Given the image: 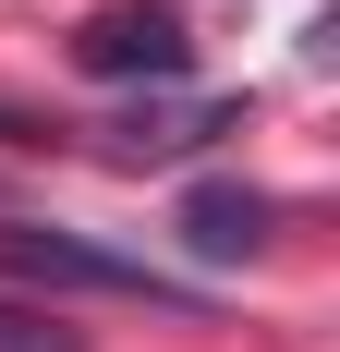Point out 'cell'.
I'll list each match as a JSON object with an SVG mask.
<instances>
[{"mask_svg":"<svg viewBox=\"0 0 340 352\" xmlns=\"http://www.w3.org/2000/svg\"><path fill=\"white\" fill-rule=\"evenodd\" d=\"M0 267L36 292H122V304H182V292L146 267V255H109L85 231H36V219H0Z\"/></svg>","mask_w":340,"mask_h":352,"instance_id":"obj_1","label":"cell"},{"mask_svg":"<svg viewBox=\"0 0 340 352\" xmlns=\"http://www.w3.org/2000/svg\"><path fill=\"white\" fill-rule=\"evenodd\" d=\"M170 231H182V255L231 267V255H255V243H268V195H243V182H195Z\"/></svg>","mask_w":340,"mask_h":352,"instance_id":"obj_3","label":"cell"},{"mask_svg":"<svg viewBox=\"0 0 340 352\" xmlns=\"http://www.w3.org/2000/svg\"><path fill=\"white\" fill-rule=\"evenodd\" d=\"M73 61H85V73H182V12H158V0H109V12H85Z\"/></svg>","mask_w":340,"mask_h":352,"instance_id":"obj_2","label":"cell"},{"mask_svg":"<svg viewBox=\"0 0 340 352\" xmlns=\"http://www.w3.org/2000/svg\"><path fill=\"white\" fill-rule=\"evenodd\" d=\"M0 352H85L61 316H36V304H0Z\"/></svg>","mask_w":340,"mask_h":352,"instance_id":"obj_4","label":"cell"}]
</instances>
